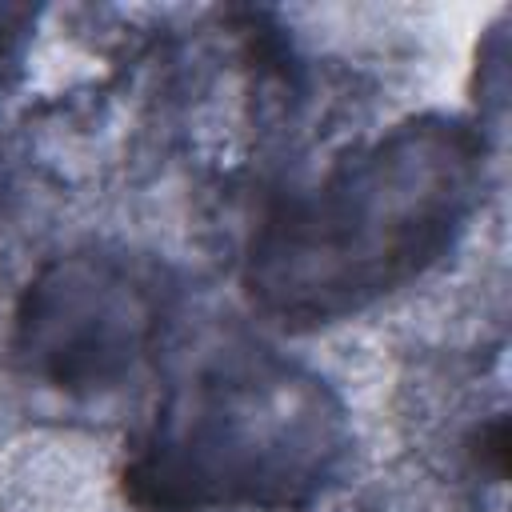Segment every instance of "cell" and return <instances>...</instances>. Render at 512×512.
I'll return each mask as SVG.
<instances>
[{
	"label": "cell",
	"instance_id": "1",
	"mask_svg": "<svg viewBox=\"0 0 512 512\" xmlns=\"http://www.w3.org/2000/svg\"><path fill=\"white\" fill-rule=\"evenodd\" d=\"M480 140L456 120H412L336 160L256 232L248 288L284 324H328L404 288L464 232Z\"/></svg>",
	"mask_w": 512,
	"mask_h": 512
},
{
	"label": "cell",
	"instance_id": "2",
	"mask_svg": "<svg viewBox=\"0 0 512 512\" xmlns=\"http://www.w3.org/2000/svg\"><path fill=\"white\" fill-rule=\"evenodd\" d=\"M344 452V412L312 372L228 352L160 404L128 492L152 512H272L316 496Z\"/></svg>",
	"mask_w": 512,
	"mask_h": 512
},
{
	"label": "cell",
	"instance_id": "3",
	"mask_svg": "<svg viewBox=\"0 0 512 512\" xmlns=\"http://www.w3.org/2000/svg\"><path fill=\"white\" fill-rule=\"evenodd\" d=\"M168 316L160 272L128 256H68L40 272L16 312V360L64 396L120 388Z\"/></svg>",
	"mask_w": 512,
	"mask_h": 512
}]
</instances>
